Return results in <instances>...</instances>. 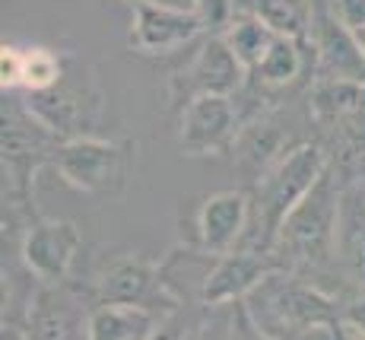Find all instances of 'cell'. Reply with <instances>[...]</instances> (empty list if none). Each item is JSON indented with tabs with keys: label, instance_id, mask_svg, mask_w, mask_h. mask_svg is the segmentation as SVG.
I'll return each instance as SVG.
<instances>
[{
	"label": "cell",
	"instance_id": "3",
	"mask_svg": "<svg viewBox=\"0 0 365 340\" xmlns=\"http://www.w3.org/2000/svg\"><path fill=\"white\" fill-rule=\"evenodd\" d=\"M336 216H340V191H336L334 172L327 169L324 179L286 216L273 242L279 267L305 271V267L324 264L336 251Z\"/></svg>",
	"mask_w": 365,
	"mask_h": 340
},
{
	"label": "cell",
	"instance_id": "19",
	"mask_svg": "<svg viewBox=\"0 0 365 340\" xmlns=\"http://www.w3.org/2000/svg\"><path fill=\"white\" fill-rule=\"evenodd\" d=\"M251 74L257 76V83L267 89H279V86H289L292 80L302 74V48L299 39L292 35H277L267 48V54L261 58Z\"/></svg>",
	"mask_w": 365,
	"mask_h": 340
},
{
	"label": "cell",
	"instance_id": "9",
	"mask_svg": "<svg viewBox=\"0 0 365 340\" xmlns=\"http://www.w3.org/2000/svg\"><path fill=\"white\" fill-rule=\"evenodd\" d=\"M200 32H203V23L197 19V13L175 10V6L153 0V4L133 6L128 39H130V48L140 54H168L175 48L187 45V41H194Z\"/></svg>",
	"mask_w": 365,
	"mask_h": 340
},
{
	"label": "cell",
	"instance_id": "6",
	"mask_svg": "<svg viewBox=\"0 0 365 340\" xmlns=\"http://www.w3.org/2000/svg\"><path fill=\"white\" fill-rule=\"evenodd\" d=\"M277 271H283L277 254L264 251V248H232L229 254H220V261L207 271L200 286V299L207 306L245 302Z\"/></svg>",
	"mask_w": 365,
	"mask_h": 340
},
{
	"label": "cell",
	"instance_id": "15",
	"mask_svg": "<svg viewBox=\"0 0 365 340\" xmlns=\"http://www.w3.org/2000/svg\"><path fill=\"white\" fill-rule=\"evenodd\" d=\"M336 254L349 277L365 280V191L359 185L340 191Z\"/></svg>",
	"mask_w": 365,
	"mask_h": 340
},
{
	"label": "cell",
	"instance_id": "14",
	"mask_svg": "<svg viewBox=\"0 0 365 340\" xmlns=\"http://www.w3.org/2000/svg\"><path fill=\"white\" fill-rule=\"evenodd\" d=\"M312 41L318 51V64L327 76H346V80H362L365 58L359 51L356 32L334 13H314L312 19Z\"/></svg>",
	"mask_w": 365,
	"mask_h": 340
},
{
	"label": "cell",
	"instance_id": "10",
	"mask_svg": "<svg viewBox=\"0 0 365 340\" xmlns=\"http://www.w3.org/2000/svg\"><path fill=\"white\" fill-rule=\"evenodd\" d=\"M86 302L64 283H45L29 302L32 340H89Z\"/></svg>",
	"mask_w": 365,
	"mask_h": 340
},
{
	"label": "cell",
	"instance_id": "28",
	"mask_svg": "<svg viewBox=\"0 0 365 340\" xmlns=\"http://www.w3.org/2000/svg\"><path fill=\"white\" fill-rule=\"evenodd\" d=\"M0 340H32V337H29V331H23L19 324H4Z\"/></svg>",
	"mask_w": 365,
	"mask_h": 340
},
{
	"label": "cell",
	"instance_id": "4",
	"mask_svg": "<svg viewBox=\"0 0 365 340\" xmlns=\"http://www.w3.org/2000/svg\"><path fill=\"white\" fill-rule=\"evenodd\" d=\"M58 175L73 191L89 197H118L124 194L137 162L133 140H102V137H73L51 156Z\"/></svg>",
	"mask_w": 365,
	"mask_h": 340
},
{
	"label": "cell",
	"instance_id": "21",
	"mask_svg": "<svg viewBox=\"0 0 365 340\" xmlns=\"http://www.w3.org/2000/svg\"><path fill=\"white\" fill-rule=\"evenodd\" d=\"M248 10L277 35H292V39H302L312 19L305 0H248Z\"/></svg>",
	"mask_w": 365,
	"mask_h": 340
},
{
	"label": "cell",
	"instance_id": "12",
	"mask_svg": "<svg viewBox=\"0 0 365 340\" xmlns=\"http://www.w3.org/2000/svg\"><path fill=\"white\" fill-rule=\"evenodd\" d=\"M251 229V197L245 191H216L197 207L194 232L197 248L207 254H229Z\"/></svg>",
	"mask_w": 365,
	"mask_h": 340
},
{
	"label": "cell",
	"instance_id": "20",
	"mask_svg": "<svg viewBox=\"0 0 365 340\" xmlns=\"http://www.w3.org/2000/svg\"><path fill=\"white\" fill-rule=\"evenodd\" d=\"M222 39H226V45L232 48L235 58L245 64V70H255L267 54V48H270V41L277 39V32H273L264 19L245 13V16L232 19V26L222 32Z\"/></svg>",
	"mask_w": 365,
	"mask_h": 340
},
{
	"label": "cell",
	"instance_id": "1",
	"mask_svg": "<svg viewBox=\"0 0 365 340\" xmlns=\"http://www.w3.org/2000/svg\"><path fill=\"white\" fill-rule=\"evenodd\" d=\"M327 175V156L318 144H296L257 179L251 197V236L270 251L286 216Z\"/></svg>",
	"mask_w": 365,
	"mask_h": 340
},
{
	"label": "cell",
	"instance_id": "22",
	"mask_svg": "<svg viewBox=\"0 0 365 340\" xmlns=\"http://www.w3.org/2000/svg\"><path fill=\"white\" fill-rule=\"evenodd\" d=\"M67 67L64 58L48 48H32L26 51L23 61V89L26 93H45V89H54L61 80H64Z\"/></svg>",
	"mask_w": 365,
	"mask_h": 340
},
{
	"label": "cell",
	"instance_id": "26",
	"mask_svg": "<svg viewBox=\"0 0 365 340\" xmlns=\"http://www.w3.org/2000/svg\"><path fill=\"white\" fill-rule=\"evenodd\" d=\"M336 16H340L349 29H362L365 26V0H336Z\"/></svg>",
	"mask_w": 365,
	"mask_h": 340
},
{
	"label": "cell",
	"instance_id": "25",
	"mask_svg": "<svg viewBox=\"0 0 365 340\" xmlns=\"http://www.w3.org/2000/svg\"><path fill=\"white\" fill-rule=\"evenodd\" d=\"M232 340H277V337H270L264 328H257V321L245 309V302H238L232 315Z\"/></svg>",
	"mask_w": 365,
	"mask_h": 340
},
{
	"label": "cell",
	"instance_id": "31",
	"mask_svg": "<svg viewBox=\"0 0 365 340\" xmlns=\"http://www.w3.org/2000/svg\"><path fill=\"white\" fill-rule=\"evenodd\" d=\"M128 4H133V6H140V4H153V0H128Z\"/></svg>",
	"mask_w": 365,
	"mask_h": 340
},
{
	"label": "cell",
	"instance_id": "30",
	"mask_svg": "<svg viewBox=\"0 0 365 340\" xmlns=\"http://www.w3.org/2000/svg\"><path fill=\"white\" fill-rule=\"evenodd\" d=\"M356 32V41H359V51H362V58H365V26L362 29H353Z\"/></svg>",
	"mask_w": 365,
	"mask_h": 340
},
{
	"label": "cell",
	"instance_id": "8",
	"mask_svg": "<svg viewBox=\"0 0 365 340\" xmlns=\"http://www.w3.org/2000/svg\"><path fill=\"white\" fill-rule=\"evenodd\" d=\"M93 105H102V96L93 93L86 96V89L80 83H58L54 89H45V93H29L26 96V115L32 118L35 124H41L54 140H73V137H86L83 131V121L99 115V109H89Z\"/></svg>",
	"mask_w": 365,
	"mask_h": 340
},
{
	"label": "cell",
	"instance_id": "18",
	"mask_svg": "<svg viewBox=\"0 0 365 340\" xmlns=\"http://www.w3.org/2000/svg\"><path fill=\"white\" fill-rule=\"evenodd\" d=\"M283 131H279L277 124H270L264 118H257L251 127H245V131H238L235 137V156L238 162H242L245 169H251V172H257V179L267 172V169L273 166V162L279 159L286 150L283 146Z\"/></svg>",
	"mask_w": 365,
	"mask_h": 340
},
{
	"label": "cell",
	"instance_id": "24",
	"mask_svg": "<svg viewBox=\"0 0 365 340\" xmlns=\"http://www.w3.org/2000/svg\"><path fill=\"white\" fill-rule=\"evenodd\" d=\"M23 61H26V51L4 45V51H0V86L4 89L23 86Z\"/></svg>",
	"mask_w": 365,
	"mask_h": 340
},
{
	"label": "cell",
	"instance_id": "29",
	"mask_svg": "<svg viewBox=\"0 0 365 340\" xmlns=\"http://www.w3.org/2000/svg\"><path fill=\"white\" fill-rule=\"evenodd\" d=\"M331 337H334V340H365V334H359V331H353V328H346L343 321L331 331Z\"/></svg>",
	"mask_w": 365,
	"mask_h": 340
},
{
	"label": "cell",
	"instance_id": "27",
	"mask_svg": "<svg viewBox=\"0 0 365 340\" xmlns=\"http://www.w3.org/2000/svg\"><path fill=\"white\" fill-rule=\"evenodd\" d=\"M340 321L346 324V328H353V331H359V334H365V296L353 299L346 309L340 311Z\"/></svg>",
	"mask_w": 365,
	"mask_h": 340
},
{
	"label": "cell",
	"instance_id": "13",
	"mask_svg": "<svg viewBox=\"0 0 365 340\" xmlns=\"http://www.w3.org/2000/svg\"><path fill=\"white\" fill-rule=\"evenodd\" d=\"M163 289L159 267L137 254H115L99 274L102 302H124V306L150 309L153 296Z\"/></svg>",
	"mask_w": 365,
	"mask_h": 340
},
{
	"label": "cell",
	"instance_id": "5",
	"mask_svg": "<svg viewBox=\"0 0 365 340\" xmlns=\"http://www.w3.org/2000/svg\"><path fill=\"white\" fill-rule=\"evenodd\" d=\"M238 111L232 96H194L181 109L178 146L185 156H213L235 146Z\"/></svg>",
	"mask_w": 365,
	"mask_h": 340
},
{
	"label": "cell",
	"instance_id": "7",
	"mask_svg": "<svg viewBox=\"0 0 365 340\" xmlns=\"http://www.w3.org/2000/svg\"><path fill=\"white\" fill-rule=\"evenodd\" d=\"M83 245L73 219H38L23 236V264L41 283H64Z\"/></svg>",
	"mask_w": 365,
	"mask_h": 340
},
{
	"label": "cell",
	"instance_id": "16",
	"mask_svg": "<svg viewBox=\"0 0 365 340\" xmlns=\"http://www.w3.org/2000/svg\"><path fill=\"white\" fill-rule=\"evenodd\" d=\"M365 109V83L362 80H346V76H324L312 86L308 96V111L314 121L321 124H336L349 121Z\"/></svg>",
	"mask_w": 365,
	"mask_h": 340
},
{
	"label": "cell",
	"instance_id": "11",
	"mask_svg": "<svg viewBox=\"0 0 365 340\" xmlns=\"http://www.w3.org/2000/svg\"><path fill=\"white\" fill-rule=\"evenodd\" d=\"M245 64L232 54L222 35H210L200 45V51L191 58L185 74L175 76L172 89H185L187 99L194 96H232L245 83Z\"/></svg>",
	"mask_w": 365,
	"mask_h": 340
},
{
	"label": "cell",
	"instance_id": "17",
	"mask_svg": "<svg viewBox=\"0 0 365 340\" xmlns=\"http://www.w3.org/2000/svg\"><path fill=\"white\" fill-rule=\"evenodd\" d=\"M153 331L150 309L140 306L102 302L89 315V340H150Z\"/></svg>",
	"mask_w": 365,
	"mask_h": 340
},
{
	"label": "cell",
	"instance_id": "23",
	"mask_svg": "<svg viewBox=\"0 0 365 340\" xmlns=\"http://www.w3.org/2000/svg\"><path fill=\"white\" fill-rule=\"evenodd\" d=\"M194 13L203 23V32L222 35L232 26V0H194Z\"/></svg>",
	"mask_w": 365,
	"mask_h": 340
},
{
	"label": "cell",
	"instance_id": "2",
	"mask_svg": "<svg viewBox=\"0 0 365 340\" xmlns=\"http://www.w3.org/2000/svg\"><path fill=\"white\" fill-rule=\"evenodd\" d=\"M245 309L251 311L257 328L277 340H296L308 331H334L343 311L314 283L289 277L286 271L270 274L245 299Z\"/></svg>",
	"mask_w": 365,
	"mask_h": 340
}]
</instances>
